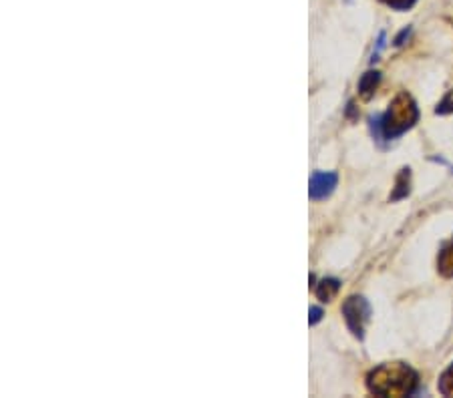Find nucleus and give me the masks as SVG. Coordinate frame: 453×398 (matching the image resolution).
Masks as SVG:
<instances>
[{"mask_svg": "<svg viewBox=\"0 0 453 398\" xmlns=\"http://www.w3.org/2000/svg\"><path fill=\"white\" fill-rule=\"evenodd\" d=\"M437 270H440L441 276L445 278H453V239L443 246V250L440 252V258H437Z\"/></svg>", "mask_w": 453, "mask_h": 398, "instance_id": "obj_5", "label": "nucleus"}, {"mask_svg": "<svg viewBox=\"0 0 453 398\" xmlns=\"http://www.w3.org/2000/svg\"><path fill=\"white\" fill-rule=\"evenodd\" d=\"M320 318H322V310L320 308H310V316H308V322H310V326L312 324H317V322H320Z\"/></svg>", "mask_w": 453, "mask_h": 398, "instance_id": "obj_12", "label": "nucleus"}, {"mask_svg": "<svg viewBox=\"0 0 453 398\" xmlns=\"http://www.w3.org/2000/svg\"><path fill=\"white\" fill-rule=\"evenodd\" d=\"M383 4H387L393 11H409L417 4V0H381Z\"/></svg>", "mask_w": 453, "mask_h": 398, "instance_id": "obj_10", "label": "nucleus"}, {"mask_svg": "<svg viewBox=\"0 0 453 398\" xmlns=\"http://www.w3.org/2000/svg\"><path fill=\"white\" fill-rule=\"evenodd\" d=\"M409 32H411V30H409V28H405V30L401 32L399 37L395 39V44H397V47H401V44H403V40H405V39H407V37H409Z\"/></svg>", "mask_w": 453, "mask_h": 398, "instance_id": "obj_13", "label": "nucleus"}, {"mask_svg": "<svg viewBox=\"0 0 453 398\" xmlns=\"http://www.w3.org/2000/svg\"><path fill=\"white\" fill-rule=\"evenodd\" d=\"M336 173L333 171H317L310 177V187H308V195L310 199H324L329 198L336 187Z\"/></svg>", "mask_w": 453, "mask_h": 398, "instance_id": "obj_4", "label": "nucleus"}, {"mask_svg": "<svg viewBox=\"0 0 453 398\" xmlns=\"http://www.w3.org/2000/svg\"><path fill=\"white\" fill-rule=\"evenodd\" d=\"M379 80H381V73H377V71H369V73H365L359 80L360 97L371 99V95L375 93V89L379 87Z\"/></svg>", "mask_w": 453, "mask_h": 398, "instance_id": "obj_6", "label": "nucleus"}, {"mask_svg": "<svg viewBox=\"0 0 453 398\" xmlns=\"http://www.w3.org/2000/svg\"><path fill=\"white\" fill-rule=\"evenodd\" d=\"M367 386L377 397H409L417 388V372L405 362L381 364L369 372Z\"/></svg>", "mask_w": 453, "mask_h": 398, "instance_id": "obj_2", "label": "nucleus"}, {"mask_svg": "<svg viewBox=\"0 0 453 398\" xmlns=\"http://www.w3.org/2000/svg\"><path fill=\"white\" fill-rule=\"evenodd\" d=\"M417 119H419V109L415 105L413 97L401 93L391 101L385 115H377L369 121H371L373 137L381 143V141H391L401 137L403 133L413 127Z\"/></svg>", "mask_w": 453, "mask_h": 398, "instance_id": "obj_1", "label": "nucleus"}, {"mask_svg": "<svg viewBox=\"0 0 453 398\" xmlns=\"http://www.w3.org/2000/svg\"><path fill=\"white\" fill-rule=\"evenodd\" d=\"M339 288H341L339 279L324 278L317 286V296H319V300H322V302H331L334 296H336V292H339Z\"/></svg>", "mask_w": 453, "mask_h": 398, "instance_id": "obj_8", "label": "nucleus"}, {"mask_svg": "<svg viewBox=\"0 0 453 398\" xmlns=\"http://www.w3.org/2000/svg\"><path fill=\"white\" fill-rule=\"evenodd\" d=\"M343 316L347 322L348 330L353 332L359 340L365 338V326L371 320V306L363 296H351L343 304Z\"/></svg>", "mask_w": 453, "mask_h": 398, "instance_id": "obj_3", "label": "nucleus"}, {"mask_svg": "<svg viewBox=\"0 0 453 398\" xmlns=\"http://www.w3.org/2000/svg\"><path fill=\"white\" fill-rule=\"evenodd\" d=\"M435 113L437 115H447V113H453V101H452V95H447L443 101H441L437 109H435Z\"/></svg>", "mask_w": 453, "mask_h": 398, "instance_id": "obj_11", "label": "nucleus"}, {"mask_svg": "<svg viewBox=\"0 0 453 398\" xmlns=\"http://www.w3.org/2000/svg\"><path fill=\"white\" fill-rule=\"evenodd\" d=\"M409 181H411V171L409 167L401 169V173L397 175V181H395V191L391 193V201H399V199L407 198L409 195Z\"/></svg>", "mask_w": 453, "mask_h": 398, "instance_id": "obj_7", "label": "nucleus"}, {"mask_svg": "<svg viewBox=\"0 0 453 398\" xmlns=\"http://www.w3.org/2000/svg\"><path fill=\"white\" fill-rule=\"evenodd\" d=\"M440 392L443 397H453V364L440 376Z\"/></svg>", "mask_w": 453, "mask_h": 398, "instance_id": "obj_9", "label": "nucleus"}]
</instances>
